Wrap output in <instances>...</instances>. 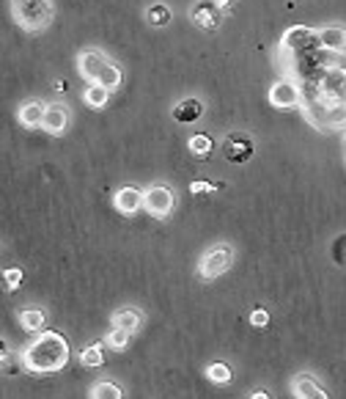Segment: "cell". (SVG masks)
<instances>
[{
    "instance_id": "obj_2",
    "label": "cell",
    "mask_w": 346,
    "mask_h": 399,
    "mask_svg": "<svg viewBox=\"0 0 346 399\" xmlns=\"http://www.w3.org/2000/svg\"><path fill=\"white\" fill-rule=\"evenodd\" d=\"M330 56L333 53H327L325 47H316V50H308V53H297V56H286V69L300 85H313L327 72V67H333Z\"/></svg>"
},
{
    "instance_id": "obj_1",
    "label": "cell",
    "mask_w": 346,
    "mask_h": 399,
    "mask_svg": "<svg viewBox=\"0 0 346 399\" xmlns=\"http://www.w3.org/2000/svg\"><path fill=\"white\" fill-rule=\"evenodd\" d=\"M22 369L31 375H55L69 364V341L58 330H39V339H33L22 353Z\"/></svg>"
},
{
    "instance_id": "obj_13",
    "label": "cell",
    "mask_w": 346,
    "mask_h": 399,
    "mask_svg": "<svg viewBox=\"0 0 346 399\" xmlns=\"http://www.w3.org/2000/svg\"><path fill=\"white\" fill-rule=\"evenodd\" d=\"M42 130L50 133V135H64L69 130V110H67V105H47Z\"/></svg>"
},
{
    "instance_id": "obj_7",
    "label": "cell",
    "mask_w": 346,
    "mask_h": 399,
    "mask_svg": "<svg viewBox=\"0 0 346 399\" xmlns=\"http://www.w3.org/2000/svg\"><path fill=\"white\" fill-rule=\"evenodd\" d=\"M176 207V193L165 185H154L143 193V210L151 215V218H168Z\"/></svg>"
},
{
    "instance_id": "obj_11",
    "label": "cell",
    "mask_w": 346,
    "mask_h": 399,
    "mask_svg": "<svg viewBox=\"0 0 346 399\" xmlns=\"http://www.w3.org/2000/svg\"><path fill=\"white\" fill-rule=\"evenodd\" d=\"M105 64H107V58L99 50H83L77 56V72H80V78L88 80V83H94V80L99 78V72H102Z\"/></svg>"
},
{
    "instance_id": "obj_12",
    "label": "cell",
    "mask_w": 346,
    "mask_h": 399,
    "mask_svg": "<svg viewBox=\"0 0 346 399\" xmlns=\"http://www.w3.org/2000/svg\"><path fill=\"white\" fill-rule=\"evenodd\" d=\"M316 33H319V47H325L333 56H346V28L327 25V28H319Z\"/></svg>"
},
{
    "instance_id": "obj_3",
    "label": "cell",
    "mask_w": 346,
    "mask_h": 399,
    "mask_svg": "<svg viewBox=\"0 0 346 399\" xmlns=\"http://www.w3.org/2000/svg\"><path fill=\"white\" fill-rule=\"evenodd\" d=\"M11 17L22 31L42 33L50 28L55 8L50 0H11Z\"/></svg>"
},
{
    "instance_id": "obj_5",
    "label": "cell",
    "mask_w": 346,
    "mask_h": 399,
    "mask_svg": "<svg viewBox=\"0 0 346 399\" xmlns=\"http://www.w3.org/2000/svg\"><path fill=\"white\" fill-rule=\"evenodd\" d=\"M231 264H234V251H231V245H214V248H209L207 253L201 256V262H198V275H201L204 281H214V278H220Z\"/></svg>"
},
{
    "instance_id": "obj_16",
    "label": "cell",
    "mask_w": 346,
    "mask_h": 399,
    "mask_svg": "<svg viewBox=\"0 0 346 399\" xmlns=\"http://www.w3.org/2000/svg\"><path fill=\"white\" fill-rule=\"evenodd\" d=\"M291 394L297 399H325L327 397V391H325L313 377H308V375H297V377L291 380Z\"/></svg>"
},
{
    "instance_id": "obj_25",
    "label": "cell",
    "mask_w": 346,
    "mask_h": 399,
    "mask_svg": "<svg viewBox=\"0 0 346 399\" xmlns=\"http://www.w3.org/2000/svg\"><path fill=\"white\" fill-rule=\"evenodd\" d=\"M187 149L193 152V158L209 160V155H211V138H209V135H193V138L187 141Z\"/></svg>"
},
{
    "instance_id": "obj_20",
    "label": "cell",
    "mask_w": 346,
    "mask_h": 399,
    "mask_svg": "<svg viewBox=\"0 0 346 399\" xmlns=\"http://www.w3.org/2000/svg\"><path fill=\"white\" fill-rule=\"evenodd\" d=\"M140 319L143 317H140L138 309H130V306H127V309H119V312L113 314V325H116V328H127V330L135 333L140 328Z\"/></svg>"
},
{
    "instance_id": "obj_9",
    "label": "cell",
    "mask_w": 346,
    "mask_h": 399,
    "mask_svg": "<svg viewBox=\"0 0 346 399\" xmlns=\"http://www.w3.org/2000/svg\"><path fill=\"white\" fill-rule=\"evenodd\" d=\"M190 19L204 28V31H217L220 22H223V8L217 0H198L193 8H190Z\"/></svg>"
},
{
    "instance_id": "obj_24",
    "label": "cell",
    "mask_w": 346,
    "mask_h": 399,
    "mask_svg": "<svg viewBox=\"0 0 346 399\" xmlns=\"http://www.w3.org/2000/svg\"><path fill=\"white\" fill-rule=\"evenodd\" d=\"M121 78H124V75H121V69H119L116 64H110V61H107V64L102 67V72H99V78H96V83H102L105 88L116 91V88L121 85Z\"/></svg>"
},
{
    "instance_id": "obj_18",
    "label": "cell",
    "mask_w": 346,
    "mask_h": 399,
    "mask_svg": "<svg viewBox=\"0 0 346 399\" xmlns=\"http://www.w3.org/2000/svg\"><path fill=\"white\" fill-rule=\"evenodd\" d=\"M83 99H85V105L88 108H94V110H102L105 105H107V99H110V88H105L102 83H91V85H85V91H83Z\"/></svg>"
},
{
    "instance_id": "obj_28",
    "label": "cell",
    "mask_w": 346,
    "mask_h": 399,
    "mask_svg": "<svg viewBox=\"0 0 346 399\" xmlns=\"http://www.w3.org/2000/svg\"><path fill=\"white\" fill-rule=\"evenodd\" d=\"M22 281H25V273H22L19 267H6V270H3V284H6V289H8V292L19 289V287H22Z\"/></svg>"
},
{
    "instance_id": "obj_17",
    "label": "cell",
    "mask_w": 346,
    "mask_h": 399,
    "mask_svg": "<svg viewBox=\"0 0 346 399\" xmlns=\"http://www.w3.org/2000/svg\"><path fill=\"white\" fill-rule=\"evenodd\" d=\"M204 116V105H201V99H182L176 108H173V119L176 121H182V124H193V121H198Z\"/></svg>"
},
{
    "instance_id": "obj_15",
    "label": "cell",
    "mask_w": 346,
    "mask_h": 399,
    "mask_svg": "<svg viewBox=\"0 0 346 399\" xmlns=\"http://www.w3.org/2000/svg\"><path fill=\"white\" fill-rule=\"evenodd\" d=\"M44 110H47V105H42L39 99H28L25 105H19L17 119H19L22 127L36 130V127H42V121H44Z\"/></svg>"
},
{
    "instance_id": "obj_26",
    "label": "cell",
    "mask_w": 346,
    "mask_h": 399,
    "mask_svg": "<svg viewBox=\"0 0 346 399\" xmlns=\"http://www.w3.org/2000/svg\"><path fill=\"white\" fill-rule=\"evenodd\" d=\"M130 339H132V330H127V328H116V325H113V330L107 333V341H105V344H107L110 350H124V347L130 344Z\"/></svg>"
},
{
    "instance_id": "obj_10",
    "label": "cell",
    "mask_w": 346,
    "mask_h": 399,
    "mask_svg": "<svg viewBox=\"0 0 346 399\" xmlns=\"http://www.w3.org/2000/svg\"><path fill=\"white\" fill-rule=\"evenodd\" d=\"M253 141L248 138V135H242V133H231L225 141H223V155L228 162H234V165H242V162H248V160L253 158Z\"/></svg>"
},
{
    "instance_id": "obj_23",
    "label": "cell",
    "mask_w": 346,
    "mask_h": 399,
    "mask_svg": "<svg viewBox=\"0 0 346 399\" xmlns=\"http://www.w3.org/2000/svg\"><path fill=\"white\" fill-rule=\"evenodd\" d=\"M207 377L211 383H217V386H228L231 383V366L228 364H223V361H214V364H209L207 366Z\"/></svg>"
},
{
    "instance_id": "obj_32",
    "label": "cell",
    "mask_w": 346,
    "mask_h": 399,
    "mask_svg": "<svg viewBox=\"0 0 346 399\" xmlns=\"http://www.w3.org/2000/svg\"><path fill=\"white\" fill-rule=\"evenodd\" d=\"M8 366V347H6V341L0 339V369H6Z\"/></svg>"
},
{
    "instance_id": "obj_27",
    "label": "cell",
    "mask_w": 346,
    "mask_h": 399,
    "mask_svg": "<svg viewBox=\"0 0 346 399\" xmlns=\"http://www.w3.org/2000/svg\"><path fill=\"white\" fill-rule=\"evenodd\" d=\"M91 399H121L124 397V391L116 386V383H96L94 389H91Z\"/></svg>"
},
{
    "instance_id": "obj_22",
    "label": "cell",
    "mask_w": 346,
    "mask_h": 399,
    "mask_svg": "<svg viewBox=\"0 0 346 399\" xmlns=\"http://www.w3.org/2000/svg\"><path fill=\"white\" fill-rule=\"evenodd\" d=\"M80 364L83 366H102L105 364V344L102 341H96V344H91V347H85L83 353H80Z\"/></svg>"
},
{
    "instance_id": "obj_19",
    "label": "cell",
    "mask_w": 346,
    "mask_h": 399,
    "mask_svg": "<svg viewBox=\"0 0 346 399\" xmlns=\"http://www.w3.org/2000/svg\"><path fill=\"white\" fill-rule=\"evenodd\" d=\"M19 328L28 333H39L47 328V317L39 309H25V312H19Z\"/></svg>"
},
{
    "instance_id": "obj_29",
    "label": "cell",
    "mask_w": 346,
    "mask_h": 399,
    "mask_svg": "<svg viewBox=\"0 0 346 399\" xmlns=\"http://www.w3.org/2000/svg\"><path fill=\"white\" fill-rule=\"evenodd\" d=\"M330 256L338 267H346V235H338L330 245Z\"/></svg>"
},
{
    "instance_id": "obj_33",
    "label": "cell",
    "mask_w": 346,
    "mask_h": 399,
    "mask_svg": "<svg viewBox=\"0 0 346 399\" xmlns=\"http://www.w3.org/2000/svg\"><path fill=\"white\" fill-rule=\"evenodd\" d=\"M53 88H55V91H64V94H67V91H69V83H67V80H55V85H53Z\"/></svg>"
},
{
    "instance_id": "obj_31",
    "label": "cell",
    "mask_w": 346,
    "mask_h": 399,
    "mask_svg": "<svg viewBox=\"0 0 346 399\" xmlns=\"http://www.w3.org/2000/svg\"><path fill=\"white\" fill-rule=\"evenodd\" d=\"M250 325H253L256 330H264V328L270 325V314H267L264 309H253V312H250Z\"/></svg>"
},
{
    "instance_id": "obj_4",
    "label": "cell",
    "mask_w": 346,
    "mask_h": 399,
    "mask_svg": "<svg viewBox=\"0 0 346 399\" xmlns=\"http://www.w3.org/2000/svg\"><path fill=\"white\" fill-rule=\"evenodd\" d=\"M305 91H311L325 105H346V69L336 64L327 67V72L313 85H305Z\"/></svg>"
},
{
    "instance_id": "obj_6",
    "label": "cell",
    "mask_w": 346,
    "mask_h": 399,
    "mask_svg": "<svg viewBox=\"0 0 346 399\" xmlns=\"http://www.w3.org/2000/svg\"><path fill=\"white\" fill-rule=\"evenodd\" d=\"M316 47H319V33L313 28H305V25H291L280 39V50L286 56L308 53V50H316Z\"/></svg>"
},
{
    "instance_id": "obj_14",
    "label": "cell",
    "mask_w": 346,
    "mask_h": 399,
    "mask_svg": "<svg viewBox=\"0 0 346 399\" xmlns=\"http://www.w3.org/2000/svg\"><path fill=\"white\" fill-rule=\"evenodd\" d=\"M113 207H116L121 215H135L140 207H143V190L132 187V185H127V187L116 190V196H113Z\"/></svg>"
},
{
    "instance_id": "obj_34",
    "label": "cell",
    "mask_w": 346,
    "mask_h": 399,
    "mask_svg": "<svg viewBox=\"0 0 346 399\" xmlns=\"http://www.w3.org/2000/svg\"><path fill=\"white\" fill-rule=\"evenodd\" d=\"M250 397H253V399H267V397H270V394H267V391H264V389H256V391H253V394H250Z\"/></svg>"
},
{
    "instance_id": "obj_8",
    "label": "cell",
    "mask_w": 346,
    "mask_h": 399,
    "mask_svg": "<svg viewBox=\"0 0 346 399\" xmlns=\"http://www.w3.org/2000/svg\"><path fill=\"white\" fill-rule=\"evenodd\" d=\"M302 102V85L294 78L277 80L275 85L270 88V105L277 110H294Z\"/></svg>"
},
{
    "instance_id": "obj_21",
    "label": "cell",
    "mask_w": 346,
    "mask_h": 399,
    "mask_svg": "<svg viewBox=\"0 0 346 399\" xmlns=\"http://www.w3.org/2000/svg\"><path fill=\"white\" fill-rule=\"evenodd\" d=\"M146 19H148V25H154V28H165V25L171 22V8H168L165 3H154V6L146 8Z\"/></svg>"
},
{
    "instance_id": "obj_30",
    "label": "cell",
    "mask_w": 346,
    "mask_h": 399,
    "mask_svg": "<svg viewBox=\"0 0 346 399\" xmlns=\"http://www.w3.org/2000/svg\"><path fill=\"white\" fill-rule=\"evenodd\" d=\"M220 185H211V182H204V179H196V182H190V193L193 196H209V193H214Z\"/></svg>"
}]
</instances>
